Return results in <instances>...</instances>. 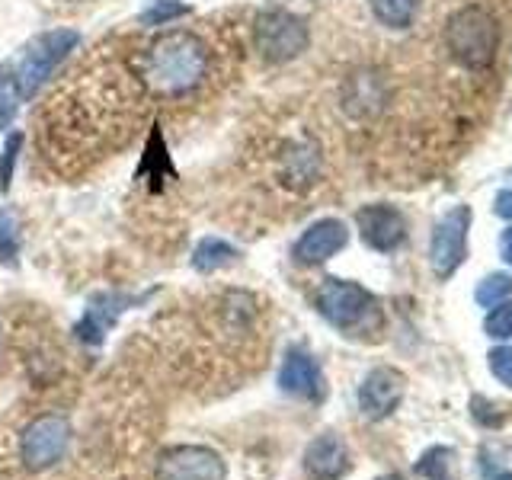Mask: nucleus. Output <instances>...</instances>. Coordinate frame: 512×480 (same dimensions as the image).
Wrapping results in <instances>:
<instances>
[{"label":"nucleus","mask_w":512,"mask_h":480,"mask_svg":"<svg viewBox=\"0 0 512 480\" xmlns=\"http://www.w3.org/2000/svg\"><path fill=\"white\" fill-rule=\"evenodd\" d=\"M208 71H212V52L202 36L189 29H167L154 36L138 58V77L148 93L164 100H183L196 93Z\"/></svg>","instance_id":"1"},{"label":"nucleus","mask_w":512,"mask_h":480,"mask_svg":"<svg viewBox=\"0 0 512 480\" xmlns=\"http://www.w3.org/2000/svg\"><path fill=\"white\" fill-rule=\"evenodd\" d=\"M445 42L458 64L480 71L490 68L496 58L500 26H496L493 13H487L484 7H461L458 13H452V20L445 26Z\"/></svg>","instance_id":"2"},{"label":"nucleus","mask_w":512,"mask_h":480,"mask_svg":"<svg viewBox=\"0 0 512 480\" xmlns=\"http://www.w3.org/2000/svg\"><path fill=\"white\" fill-rule=\"evenodd\" d=\"M77 42H80V32L74 29H48L23 48L20 64H16V74H13L16 90H20L23 100H29V96H36L42 90V84L58 71V64L74 52Z\"/></svg>","instance_id":"3"},{"label":"nucleus","mask_w":512,"mask_h":480,"mask_svg":"<svg viewBox=\"0 0 512 480\" xmlns=\"http://www.w3.org/2000/svg\"><path fill=\"white\" fill-rule=\"evenodd\" d=\"M311 36L301 16L288 13L282 7H272L256 13L253 20V48L260 52L269 64H285L298 58L308 48Z\"/></svg>","instance_id":"4"},{"label":"nucleus","mask_w":512,"mask_h":480,"mask_svg":"<svg viewBox=\"0 0 512 480\" xmlns=\"http://www.w3.org/2000/svg\"><path fill=\"white\" fill-rule=\"evenodd\" d=\"M317 311L324 314L333 327L356 333L378 317V301L368 288L343 279H327L317 288Z\"/></svg>","instance_id":"5"},{"label":"nucleus","mask_w":512,"mask_h":480,"mask_svg":"<svg viewBox=\"0 0 512 480\" xmlns=\"http://www.w3.org/2000/svg\"><path fill=\"white\" fill-rule=\"evenodd\" d=\"M71 445V423L61 413L36 416L20 436V458L26 471H48L68 455Z\"/></svg>","instance_id":"6"},{"label":"nucleus","mask_w":512,"mask_h":480,"mask_svg":"<svg viewBox=\"0 0 512 480\" xmlns=\"http://www.w3.org/2000/svg\"><path fill=\"white\" fill-rule=\"evenodd\" d=\"M468 228H471V208L458 205L432 231L429 244V263L436 269L439 279H448L464 263V250H468Z\"/></svg>","instance_id":"7"},{"label":"nucleus","mask_w":512,"mask_h":480,"mask_svg":"<svg viewBox=\"0 0 512 480\" xmlns=\"http://www.w3.org/2000/svg\"><path fill=\"white\" fill-rule=\"evenodd\" d=\"M154 480H224V461L205 445H176L157 458Z\"/></svg>","instance_id":"8"},{"label":"nucleus","mask_w":512,"mask_h":480,"mask_svg":"<svg viewBox=\"0 0 512 480\" xmlns=\"http://www.w3.org/2000/svg\"><path fill=\"white\" fill-rule=\"evenodd\" d=\"M356 224L365 244L381 253H391L407 240V218L400 215L394 205H384V202L362 205L356 212Z\"/></svg>","instance_id":"9"},{"label":"nucleus","mask_w":512,"mask_h":480,"mask_svg":"<svg viewBox=\"0 0 512 480\" xmlns=\"http://www.w3.org/2000/svg\"><path fill=\"white\" fill-rule=\"evenodd\" d=\"M141 304V298L135 295H119V292H103L90 301V308L84 311V317L77 320V340L87 343V346H100L106 340V333L116 327V320L128 311Z\"/></svg>","instance_id":"10"},{"label":"nucleus","mask_w":512,"mask_h":480,"mask_svg":"<svg viewBox=\"0 0 512 480\" xmlns=\"http://www.w3.org/2000/svg\"><path fill=\"white\" fill-rule=\"evenodd\" d=\"M404 400V375L391 365L372 368L359 388V407L368 420H384Z\"/></svg>","instance_id":"11"},{"label":"nucleus","mask_w":512,"mask_h":480,"mask_svg":"<svg viewBox=\"0 0 512 480\" xmlns=\"http://www.w3.org/2000/svg\"><path fill=\"white\" fill-rule=\"evenodd\" d=\"M349 244V231L340 218H324V221H314L308 231L298 237L295 244V260L304 266H317V263H327L330 256H336L343 247Z\"/></svg>","instance_id":"12"},{"label":"nucleus","mask_w":512,"mask_h":480,"mask_svg":"<svg viewBox=\"0 0 512 480\" xmlns=\"http://www.w3.org/2000/svg\"><path fill=\"white\" fill-rule=\"evenodd\" d=\"M279 388L292 397L304 400H320L324 397V375L311 352L304 349H288V356L279 368Z\"/></svg>","instance_id":"13"},{"label":"nucleus","mask_w":512,"mask_h":480,"mask_svg":"<svg viewBox=\"0 0 512 480\" xmlns=\"http://www.w3.org/2000/svg\"><path fill=\"white\" fill-rule=\"evenodd\" d=\"M304 471L311 480H340L349 471V448L336 432L317 436L304 448Z\"/></svg>","instance_id":"14"},{"label":"nucleus","mask_w":512,"mask_h":480,"mask_svg":"<svg viewBox=\"0 0 512 480\" xmlns=\"http://www.w3.org/2000/svg\"><path fill=\"white\" fill-rule=\"evenodd\" d=\"M384 80L375 71H356L343 84V109L356 119H368L384 109Z\"/></svg>","instance_id":"15"},{"label":"nucleus","mask_w":512,"mask_h":480,"mask_svg":"<svg viewBox=\"0 0 512 480\" xmlns=\"http://www.w3.org/2000/svg\"><path fill=\"white\" fill-rule=\"evenodd\" d=\"M317 170H320V154L308 141H298L282 154V176H285L288 186H295V189L311 186Z\"/></svg>","instance_id":"16"},{"label":"nucleus","mask_w":512,"mask_h":480,"mask_svg":"<svg viewBox=\"0 0 512 480\" xmlns=\"http://www.w3.org/2000/svg\"><path fill=\"white\" fill-rule=\"evenodd\" d=\"M141 176H144V180H148L151 186H160V183L173 180V164H170V154H167L164 135H160V125L151 128V138H148V144H144Z\"/></svg>","instance_id":"17"},{"label":"nucleus","mask_w":512,"mask_h":480,"mask_svg":"<svg viewBox=\"0 0 512 480\" xmlns=\"http://www.w3.org/2000/svg\"><path fill=\"white\" fill-rule=\"evenodd\" d=\"M237 247H231L221 237H202L196 250H192V269L196 272H218L224 266H231L237 260Z\"/></svg>","instance_id":"18"},{"label":"nucleus","mask_w":512,"mask_h":480,"mask_svg":"<svg viewBox=\"0 0 512 480\" xmlns=\"http://www.w3.org/2000/svg\"><path fill=\"white\" fill-rule=\"evenodd\" d=\"M368 4H372L375 20L391 29H407L420 10V0H368Z\"/></svg>","instance_id":"19"},{"label":"nucleus","mask_w":512,"mask_h":480,"mask_svg":"<svg viewBox=\"0 0 512 480\" xmlns=\"http://www.w3.org/2000/svg\"><path fill=\"white\" fill-rule=\"evenodd\" d=\"M20 244H23L20 218H16L10 208H0V263L13 266L20 260Z\"/></svg>","instance_id":"20"},{"label":"nucleus","mask_w":512,"mask_h":480,"mask_svg":"<svg viewBox=\"0 0 512 480\" xmlns=\"http://www.w3.org/2000/svg\"><path fill=\"white\" fill-rule=\"evenodd\" d=\"M189 13H192V7L180 4V0H154V4L141 13V23L144 26H167L173 20H183Z\"/></svg>","instance_id":"21"},{"label":"nucleus","mask_w":512,"mask_h":480,"mask_svg":"<svg viewBox=\"0 0 512 480\" xmlns=\"http://www.w3.org/2000/svg\"><path fill=\"white\" fill-rule=\"evenodd\" d=\"M509 295H512V276H506V272H493V276H487L474 292V298L484 304V308H493V304L506 301Z\"/></svg>","instance_id":"22"},{"label":"nucleus","mask_w":512,"mask_h":480,"mask_svg":"<svg viewBox=\"0 0 512 480\" xmlns=\"http://www.w3.org/2000/svg\"><path fill=\"white\" fill-rule=\"evenodd\" d=\"M20 90H16L13 74L0 71V128H10V122L16 119V109H20Z\"/></svg>","instance_id":"23"},{"label":"nucleus","mask_w":512,"mask_h":480,"mask_svg":"<svg viewBox=\"0 0 512 480\" xmlns=\"http://www.w3.org/2000/svg\"><path fill=\"white\" fill-rule=\"evenodd\" d=\"M20 148H23V135L16 132L4 141V151H0V189H10L13 183V170H16V160H20Z\"/></svg>","instance_id":"24"},{"label":"nucleus","mask_w":512,"mask_h":480,"mask_svg":"<svg viewBox=\"0 0 512 480\" xmlns=\"http://www.w3.org/2000/svg\"><path fill=\"white\" fill-rule=\"evenodd\" d=\"M448 458H452L448 448H429V452L420 458V464H416V471L429 480H445L448 477Z\"/></svg>","instance_id":"25"},{"label":"nucleus","mask_w":512,"mask_h":480,"mask_svg":"<svg viewBox=\"0 0 512 480\" xmlns=\"http://www.w3.org/2000/svg\"><path fill=\"white\" fill-rule=\"evenodd\" d=\"M484 327H487V336H493V340H509L512 336V301H500V308H493Z\"/></svg>","instance_id":"26"},{"label":"nucleus","mask_w":512,"mask_h":480,"mask_svg":"<svg viewBox=\"0 0 512 480\" xmlns=\"http://www.w3.org/2000/svg\"><path fill=\"white\" fill-rule=\"evenodd\" d=\"M487 359H490V372L500 378L506 388H512V346H496Z\"/></svg>","instance_id":"27"},{"label":"nucleus","mask_w":512,"mask_h":480,"mask_svg":"<svg viewBox=\"0 0 512 480\" xmlns=\"http://www.w3.org/2000/svg\"><path fill=\"white\" fill-rule=\"evenodd\" d=\"M493 208H496V215H500V218H509L512 221V189L500 192V196H496V202H493Z\"/></svg>","instance_id":"28"},{"label":"nucleus","mask_w":512,"mask_h":480,"mask_svg":"<svg viewBox=\"0 0 512 480\" xmlns=\"http://www.w3.org/2000/svg\"><path fill=\"white\" fill-rule=\"evenodd\" d=\"M500 256H503V260L512 266V228H509V231H503V237H500Z\"/></svg>","instance_id":"29"},{"label":"nucleus","mask_w":512,"mask_h":480,"mask_svg":"<svg viewBox=\"0 0 512 480\" xmlns=\"http://www.w3.org/2000/svg\"><path fill=\"white\" fill-rule=\"evenodd\" d=\"M378 480H404L400 474H384V477H378Z\"/></svg>","instance_id":"30"},{"label":"nucleus","mask_w":512,"mask_h":480,"mask_svg":"<svg viewBox=\"0 0 512 480\" xmlns=\"http://www.w3.org/2000/svg\"><path fill=\"white\" fill-rule=\"evenodd\" d=\"M0 340H4V330H0Z\"/></svg>","instance_id":"31"}]
</instances>
